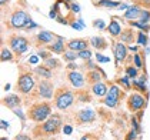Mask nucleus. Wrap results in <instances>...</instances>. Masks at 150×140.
Segmentation results:
<instances>
[{
  "instance_id": "1",
  "label": "nucleus",
  "mask_w": 150,
  "mask_h": 140,
  "mask_svg": "<svg viewBox=\"0 0 150 140\" xmlns=\"http://www.w3.org/2000/svg\"><path fill=\"white\" fill-rule=\"evenodd\" d=\"M52 115V107L49 103H37V105H33L29 112H27V116L29 119H32L33 122H37V123H42V122H46L47 119Z\"/></svg>"
},
{
  "instance_id": "2",
  "label": "nucleus",
  "mask_w": 150,
  "mask_h": 140,
  "mask_svg": "<svg viewBox=\"0 0 150 140\" xmlns=\"http://www.w3.org/2000/svg\"><path fill=\"white\" fill-rule=\"evenodd\" d=\"M74 103V94L66 87H60L54 94V106L60 110H66Z\"/></svg>"
},
{
  "instance_id": "3",
  "label": "nucleus",
  "mask_w": 150,
  "mask_h": 140,
  "mask_svg": "<svg viewBox=\"0 0 150 140\" xmlns=\"http://www.w3.org/2000/svg\"><path fill=\"white\" fill-rule=\"evenodd\" d=\"M35 86H36V80L30 71L20 73V76L17 79V92H20L23 94H29L33 90Z\"/></svg>"
},
{
  "instance_id": "4",
  "label": "nucleus",
  "mask_w": 150,
  "mask_h": 140,
  "mask_svg": "<svg viewBox=\"0 0 150 140\" xmlns=\"http://www.w3.org/2000/svg\"><path fill=\"white\" fill-rule=\"evenodd\" d=\"M30 22V16L27 13L19 9V10H14L9 19V26L12 29H26L27 23Z\"/></svg>"
},
{
  "instance_id": "5",
  "label": "nucleus",
  "mask_w": 150,
  "mask_h": 140,
  "mask_svg": "<svg viewBox=\"0 0 150 140\" xmlns=\"http://www.w3.org/2000/svg\"><path fill=\"white\" fill-rule=\"evenodd\" d=\"M9 45H10V49L14 52L16 56H22L24 52L29 49V40L24 36L13 35L9 37Z\"/></svg>"
},
{
  "instance_id": "6",
  "label": "nucleus",
  "mask_w": 150,
  "mask_h": 140,
  "mask_svg": "<svg viewBox=\"0 0 150 140\" xmlns=\"http://www.w3.org/2000/svg\"><path fill=\"white\" fill-rule=\"evenodd\" d=\"M123 96V92L117 87V86H112L109 90H107V94L104 96L103 103L107 107H117L119 103H120V99Z\"/></svg>"
},
{
  "instance_id": "7",
  "label": "nucleus",
  "mask_w": 150,
  "mask_h": 140,
  "mask_svg": "<svg viewBox=\"0 0 150 140\" xmlns=\"http://www.w3.org/2000/svg\"><path fill=\"white\" fill-rule=\"evenodd\" d=\"M60 126H62V120L59 116H50L45 122V124L42 126L40 132L42 133H46V134H54L60 130Z\"/></svg>"
},
{
  "instance_id": "8",
  "label": "nucleus",
  "mask_w": 150,
  "mask_h": 140,
  "mask_svg": "<svg viewBox=\"0 0 150 140\" xmlns=\"http://www.w3.org/2000/svg\"><path fill=\"white\" fill-rule=\"evenodd\" d=\"M146 105V99L140 93H132L127 99V107L130 109V112H140Z\"/></svg>"
},
{
  "instance_id": "9",
  "label": "nucleus",
  "mask_w": 150,
  "mask_h": 140,
  "mask_svg": "<svg viewBox=\"0 0 150 140\" xmlns=\"http://www.w3.org/2000/svg\"><path fill=\"white\" fill-rule=\"evenodd\" d=\"M37 92H39V96L42 97V99H52L53 97V94H54V87H53V84L52 82H49L47 79H43L42 82L37 84Z\"/></svg>"
},
{
  "instance_id": "10",
  "label": "nucleus",
  "mask_w": 150,
  "mask_h": 140,
  "mask_svg": "<svg viewBox=\"0 0 150 140\" xmlns=\"http://www.w3.org/2000/svg\"><path fill=\"white\" fill-rule=\"evenodd\" d=\"M113 54H115V59H116V63L119 64L120 62H125L127 59V50L129 47L126 46V43L123 42H117V43H113Z\"/></svg>"
},
{
  "instance_id": "11",
  "label": "nucleus",
  "mask_w": 150,
  "mask_h": 140,
  "mask_svg": "<svg viewBox=\"0 0 150 140\" xmlns=\"http://www.w3.org/2000/svg\"><path fill=\"white\" fill-rule=\"evenodd\" d=\"M89 45H90V40H87V39H71L66 43L69 50L77 52V53L84 50V49H89Z\"/></svg>"
},
{
  "instance_id": "12",
  "label": "nucleus",
  "mask_w": 150,
  "mask_h": 140,
  "mask_svg": "<svg viewBox=\"0 0 150 140\" xmlns=\"http://www.w3.org/2000/svg\"><path fill=\"white\" fill-rule=\"evenodd\" d=\"M67 80L70 82V84L73 86V87H76V89H81L83 86H84V77H83V74L79 73V71H76V70H70L69 73H67Z\"/></svg>"
},
{
  "instance_id": "13",
  "label": "nucleus",
  "mask_w": 150,
  "mask_h": 140,
  "mask_svg": "<svg viewBox=\"0 0 150 140\" xmlns=\"http://www.w3.org/2000/svg\"><path fill=\"white\" fill-rule=\"evenodd\" d=\"M94 119H96V113L93 112L92 109L80 110V112H77V115H76V120H77L80 124H86V123L94 122Z\"/></svg>"
},
{
  "instance_id": "14",
  "label": "nucleus",
  "mask_w": 150,
  "mask_h": 140,
  "mask_svg": "<svg viewBox=\"0 0 150 140\" xmlns=\"http://www.w3.org/2000/svg\"><path fill=\"white\" fill-rule=\"evenodd\" d=\"M66 43H64V39L63 37H57L52 45H47V50H50L52 53H56V54H63L66 52Z\"/></svg>"
},
{
  "instance_id": "15",
  "label": "nucleus",
  "mask_w": 150,
  "mask_h": 140,
  "mask_svg": "<svg viewBox=\"0 0 150 140\" xmlns=\"http://www.w3.org/2000/svg\"><path fill=\"white\" fill-rule=\"evenodd\" d=\"M56 39H57V36H54L52 32H46V30L37 33V36H36V40H37L39 45H49V43H53Z\"/></svg>"
},
{
  "instance_id": "16",
  "label": "nucleus",
  "mask_w": 150,
  "mask_h": 140,
  "mask_svg": "<svg viewBox=\"0 0 150 140\" xmlns=\"http://www.w3.org/2000/svg\"><path fill=\"white\" fill-rule=\"evenodd\" d=\"M20 105H22V100L16 94H10V96L3 97V106H6L9 109H17Z\"/></svg>"
},
{
  "instance_id": "17",
  "label": "nucleus",
  "mask_w": 150,
  "mask_h": 140,
  "mask_svg": "<svg viewBox=\"0 0 150 140\" xmlns=\"http://www.w3.org/2000/svg\"><path fill=\"white\" fill-rule=\"evenodd\" d=\"M142 7L140 6H130L129 9H127L126 12H125V14H123V17L125 19H127V20H136L137 19L139 20V17H140V14H142Z\"/></svg>"
},
{
  "instance_id": "18",
  "label": "nucleus",
  "mask_w": 150,
  "mask_h": 140,
  "mask_svg": "<svg viewBox=\"0 0 150 140\" xmlns=\"http://www.w3.org/2000/svg\"><path fill=\"white\" fill-rule=\"evenodd\" d=\"M107 86H106V83L103 82H97L92 84V93L94 96H97V97H104L106 94H107Z\"/></svg>"
},
{
  "instance_id": "19",
  "label": "nucleus",
  "mask_w": 150,
  "mask_h": 140,
  "mask_svg": "<svg viewBox=\"0 0 150 140\" xmlns=\"http://www.w3.org/2000/svg\"><path fill=\"white\" fill-rule=\"evenodd\" d=\"M107 32L110 33V36H113V37H119V36L122 35V27H120V24H119V22L116 20V19H112V22H110V24L107 26Z\"/></svg>"
},
{
  "instance_id": "20",
  "label": "nucleus",
  "mask_w": 150,
  "mask_h": 140,
  "mask_svg": "<svg viewBox=\"0 0 150 140\" xmlns=\"http://www.w3.org/2000/svg\"><path fill=\"white\" fill-rule=\"evenodd\" d=\"M90 45H92L94 49H97V50H104L106 47H107V42H106V39L102 37V36H94L90 39Z\"/></svg>"
},
{
  "instance_id": "21",
  "label": "nucleus",
  "mask_w": 150,
  "mask_h": 140,
  "mask_svg": "<svg viewBox=\"0 0 150 140\" xmlns=\"http://www.w3.org/2000/svg\"><path fill=\"white\" fill-rule=\"evenodd\" d=\"M102 74H103V73H102ZM102 74H100V69H97V70L92 69L87 74H86V80L90 83V84H94V83H97V82H102Z\"/></svg>"
},
{
  "instance_id": "22",
  "label": "nucleus",
  "mask_w": 150,
  "mask_h": 140,
  "mask_svg": "<svg viewBox=\"0 0 150 140\" xmlns=\"http://www.w3.org/2000/svg\"><path fill=\"white\" fill-rule=\"evenodd\" d=\"M119 37H120V42H123V43H126V45L133 43L134 39H137L136 35H134V32H133L132 29H126L125 32H122V35L119 36Z\"/></svg>"
},
{
  "instance_id": "23",
  "label": "nucleus",
  "mask_w": 150,
  "mask_h": 140,
  "mask_svg": "<svg viewBox=\"0 0 150 140\" xmlns=\"http://www.w3.org/2000/svg\"><path fill=\"white\" fill-rule=\"evenodd\" d=\"M120 4H122L120 1H115V0H99V1H94L96 7H109V9L119 7Z\"/></svg>"
},
{
  "instance_id": "24",
  "label": "nucleus",
  "mask_w": 150,
  "mask_h": 140,
  "mask_svg": "<svg viewBox=\"0 0 150 140\" xmlns=\"http://www.w3.org/2000/svg\"><path fill=\"white\" fill-rule=\"evenodd\" d=\"M146 80H147V79H146V74L133 79V86H134V89H139L140 92H146Z\"/></svg>"
},
{
  "instance_id": "25",
  "label": "nucleus",
  "mask_w": 150,
  "mask_h": 140,
  "mask_svg": "<svg viewBox=\"0 0 150 140\" xmlns=\"http://www.w3.org/2000/svg\"><path fill=\"white\" fill-rule=\"evenodd\" d=\"M35 73L39 74V76H42V77H45V79H50L52 77V70L49 69V67H46L45 64L35 67Z\"/></svg>"
},
{
  "instance_id": "26",
  "label": "nucleus",
  "mask_w": 150,
  "mask_h": 140,
  "mask_svg": "<svg viewBox=\"0 0 150 140\" xmlns=\"http://www.w3.org/2000/svg\"><path fill=\"white\" fill-rule=\"evenodd\" d=\"M45 66L52 70V69H57V67H62V63H60V60H57V59L50 57V59H47V60H45Z\"/></svg>"
},
{
  "instance_id": "27",
  "label": "nucleus",
  "mask_w": 150,
  "mask_h": 140,
  "mask_svg": "<svg viewBox=\"0 0 150 140\" xmlns=\"http://www.w3.org/2000/svg\"><path fill=\"white\" fill-rule=\"evenodd\" d=\"M77 57H79V53H77V52H73V50H67V52H64V53H63V60H64V62H67V63L74 62Z\"/></svg>"
},
{
  "instance_id": "28",
  "label": "nucleus",
  "mask_w": 150,
  "mask_h": 140,
  "mask_svg": "<svg viewBox=\"0 0 150 140\" xmlns=\"http://www.w3.org/2000/svg\"><path fill=\"white\" fill-rule=\"evenodd\" d=\"M1 62H13V53L7 47H1Z\"/></svg>"
},
{
  "instance_id": "29",
  "label": "nucleus",
  "mask_w": 150,
  "mask_h": 140,
  "mask_svg": "<svg viewBox=\"0 0 150 140\" xmlns=\"http://www.w3.org/2000/svg\"><path fill=\"white\" fill-rule=\"evenodd\" d=\"M130 26H133V27H137L140 30H143V32H149L150 30V24L149 23H143V22H130Z\"/></svg>"
},
{
  "instance_id": "30",
  "label": "nucleus",
  "mask_w": 150,
  "mask_h": 140,
  "mask_svg": "<svg viewBox=\"0 0 150 140\" xmlns=\"http://www.w3.org/2000/svg\"><path fill=\"white\" fill-rule=\"evenodd\" d=\"M136 43L137 45H142V46H144V45H147V35H146V32H139L137 33V39H136Z\"/></svg>"
},
{
  "instance_id": "31",
  "label": "nucleus",
  "mask_w": 150,
  "mask_h": 140,
  "mask_svg": "<svg viewBox=\"0 0 150 140\" xmlns=\"http://www.w3.org/2000/svg\"><path fill=\"white\" fill-rule=\"evenodd\" d=\"M117 82L120 83V84H122V86H123L126 90H130V87H132V84H130V76H127V74H126V76L120 77Z\"/></svg>"
},
{
  "instance_id": "32",
  "label": "nucleus",
  "mask_w": 150,
  "mask_h": 140,
  "mask_svg": "<svg viewBox=\"0 0 150 140\" xmlns=\"http://www.w3.org/2000/svg\"><path fill=\"white\" fill-rule=\"evenodd\" d=\"M92 56H93V53L90 49H84V50L79 52V59H81V60H90Z\"/></svg>"
},
{
  "instance_id": "33",
  "label": "nucleus",
  "mask_w": 150,
  "mask_h": 140,
  "mask_svg": "<svg viewBox=\"0 0 150 140\" xmlns=\"http://www.w3.org/2000/svg\"><path fill=\"white\" fill-rule=\"evenodd\" d=\"M126 74L127 76H130V79H136V77H137V74H139L137 67H136V66H127Z\"/></svg>"
},
{
  "instance_id": "34",
  "label": "nucleus",
  "mask_w": 150,
  "mask_h": 140,
  "mask_svg": "<svg viewBox=\"0 0 150 140\" xmlns=\"http://www.w3.org/2000/svg\"><path fill=\"white\" fill-rule=\"evenodd\" d=\"M139 20H140V22H143V23H149V20H150V10H147V9H143V10H142V14H140V17H139Z\"/></svg>"
},
{
  "instance_id": "35",
  "label": "nucleus",
  "mask_w": 150,
  "mask_h": 140,
  "mask_svg": "<svg viewBox=\"0 0 150 140\" xmlns=\"http://www.w3.org/2000/svg\"><path fill=\"white\" fill-rule=\"evenodd\" d=\"M133 63H134V66H136L137 69H142V67H143V60H142V56L137 54V53H134V54H133Z\"/></svg>"
},
{
  "instance_id": "36",
  "label": "nucleus",
  "mask_w": 150,
  "mask_h": 140,
  "mask_svg": "<svg viewBox=\"0 0 150 140\" xmlns=\"http://www.w3.org/2000/svg\"><path fill=\"white\" fill-rule=\"evenodd\" d=\"M93 26H94L96 29H99V30H103V29H106V24H104V22H103V20H100V19L94 20V22H93Z\"/></svg>"
},
{
  "instance_id": "37",
  "label": "nucleus",
  "mask_w": 150,
  "mask_h": 140,
  "mask_svg": "<svg viewBox=\"0 0 150 140\" xmlns=\"http://www.w3.org/2000/svg\"><path fill=\"white\" fill-rule=\"evenodd\" d=\"M39 56L43 59V60H47V59L52 57V52H50V50H49V52H46V50H40V52H39Z\"/></svg>"
},
{
  "instance_id": "38",
  "label": "nucleus",
  "mask_w": 150,
  "mask_h": 140,
  "mask_svg": "<svg viewBox=\"0 0 150 140\" xmlns=\"http://www.w3.org/2000/svg\"><path fill=\"white\" fill-rule=\"evenodd\" d=\"M70 26H71L73 29H76V30H83V27H84V24H83V23H77L76 20L70 22Z\"/></svg>"
},
{
  "instance_id": "39",
  "label": "nucleus",
  "mask_w": 150,
  "mask_h": 140,
  "mask_svg": "<svg viewBox=\"0 0 150 140\" xmlns=\"http://www.w3.org/2000/svg\"><path fill=\"white\" fill-rule=\"evenodd\" d=\"M96 59H97V62H102V63H109V57H104V56H102L100 53H97V54H96Z\"/></svg>"
},
{
  "instance_id": "40",
  "label": "nucleus",
  "mask_w": 150,
  "mask_h": 140,
  "mask_svg": "<svg viewBox=\"0 0 150 140\" xmlns=\"http://www.w3.org/2000/svg\"><path fill=\"white\" fill-rule=\"evenodd\" d=\"M70 10L74 13H80V6L76 4V3H71V4H70Z\"/></svg>"
},
{
  "instance_id": "41",
  "label": "nucleus",
  "mask_w": 150,
  "mask_h": 140,
  "mask_svg": "<svg viewBox=\"0 0 150 140\" xmlns=\"http://www.w3.org/2000/svg\"><path fill=\"white\" fill-rule=\"evenodd\" d=\"M136 136H137V132H136V130H132V132L127 134L126 140H134V139H136Z\"/></svg>"
},
{
  "instance_id": "42",
  "label": "nucleus",
  "mask_w": 150,
  "mask_h": 140,
  "mask_svg": "<svg viewBox=\"0 0 150 140\" xmlns=\"http://www.w3.org/2000/svg\"><path fill=\"white\" fill-rule=\"evenodd\" d=\"M36 27H37V24L33 23V20L30 19V22L27 23V26H26V29H24V30H32V29H36Z\"/></svg>"
},
{
  "instance_id": "43",
  "label": "nucleus",
  "mask_w": 150,
  "mask_h": 140,
  "mask_svg": "<svg viewBox=\"0 0 150 140\" xmlns=\"http://www.w3.org/2000/svg\"><path fill=\"white\" fill-rule=\"evenodd\" d=\"M132 124H133V129L139 133V132H140V126H139V122L136 120V119H132Z\"/></svg>"
},
{
  "instance_id": "44",
  "label": "nucleus",
  "mask_w": 150,
  "mask_h": 140,
  "mask_svg": "<svg viewBox=\"0 0 150 140\" xmlns=\"http://www.w3.org/2000/svg\"><path fill=\"white\" fill-rule=\"evenodd\" d=\"M14 140H32L30 139V136H26V134H19V136H16V139Z\"/></svg>"
},
{
  "instance_id": "45",
  "label": "nucleus",
  "mask_w": 150,
  "mask_h": 140,
  "mask_svg": "<svg viewBox=\"0 0 150 140\" xmlns=\"http://www.w3.org/2000/svg\"><path fill=\"white\" fill-rule=\"evenodd\" d=\"M63 132H64L66 134H70V133L73 132V129H71V126H69V124H66V126L63 127Z\"/></svg>"
},
{
  "instance_id": "46",
  "label": "nucleus",
  "mask_w": 150,
  "mask_h": 140,
  "mask_svg": "<svg viewBox=\"0 0 150 140\" xmlns=\"http://www.w3.org/2000/svg\"><path fill=\"white\" fill-rule=\"evenodd\" d=\"M14 113H16L17 116L20 117L22 120H24V115H23V113H22V110H20V109H16V110H14Z\"/></svg>"
},
{
  "instance_id": "47",
  "label": "nucleus",
  "mask_w": 150,
  "mask_h": 140,
  "mask_svg": "<svg viewBox=\"0 0 150 140\" xmlns=\"http://www.w3.org/2000/svg\"><path fill=\"white\" fill-rule=\"evenodd\" d=\"M67 69H69V70H76V69H77V66H76L73 62H70V63H67Z\"/></svg>"
},
{
  "instance_id": "48",
  "label": "nucleus",
  "mask_w": 150,
  "mask_h": 140,
  "mask_svg": "<svg viewBox=\"0 0 150 140\" xmlns=\"http://www.w3.org/2000/svg\"><path fill=\"white\" fill-rule=\"evenodd\" d=\"M129 7H130L129 4H125V3H122V4H120V6H119L117 9H119V10H127Z\"/></svg>"
},
{
  "instance_id": "49",
  "label": "nucleus",
  "mask_w": 150,
  "mask_h": 140,
  "mask_svg": "<svg viewBox=\"0 0 150 140\" xmlns=\"http://www.w3.org/2000/svg\"><path fill=\"white\" fill-rule=\"evenodd\" d=\"M7 127H9V126H7V122H6V120H1V129L6 130Z\"/></svg>"
},
{
  "instance_id": "50",
  "label": "nucleus",
  "mask_w": 150,
  "mask_h": 140,
  "mask_svg": "<svg viewBox=\"0 0 150 140\" xmlns=\"http://www.w3.org/2000/svg\"><path fill=\"white\" fill-rule=\"evenodd\" d=\"M129 49H130L132 52H137V49H139V47H137V46H136V47H134V46H130Z\"/></svg>"
},
{
  "instance_id": "51",
  "label": "nucleus",
  "mask_w": 150,
  "mask_h": 140,
  "mask_svg": "<svg viewBox=\"0 0 150 140\" xmlns=\"http://www.w3.org/2000/svg\"><path fill=\"white\" fill-rule=\"evenodd\" d=\"M0 3H1V6H4V4L7 3V0H0Z\"/></svg>"
},
{
  "instance_id": "52",
  "label": "nucleus",
  "mask_w": 150,
  "mask_h": 140,
  "mask_svg": "<svg viewBox=\"0 0 150 140\" xmlns=\"http://www.w3.org/2000/svg\"><path fill=\"white\" fill-rule=\"evenodd\" d=\"M0 140H9V139H6V137H1V139H0Z\"/></svg>"
}]
</instances>
